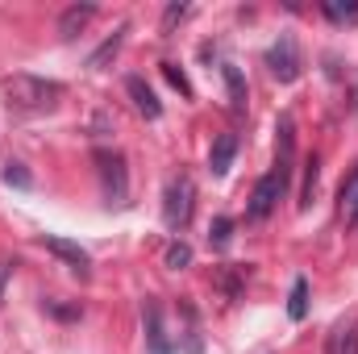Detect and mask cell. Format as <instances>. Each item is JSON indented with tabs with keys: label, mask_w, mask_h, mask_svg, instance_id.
<instances>
[{
	"label": "cell",
	"mask_w": 358,
	"mask_h": 354,
	"mask_svg": "<svg viewBox=\"0 0 358 354\" xmlns=\"http://www.w3.org/2000/svg\"><path fill=\"white\" fill-rule=\"evenodd\" d=\"M63 96H67V88L59 80H46V76L17 71L4 80V104L17 113H50V108H59Z\"/></svg>",
	"instance_id": "cell-1"
},
{
	"label": "cell",
	"mask_w": 358,
	"mask_h": 354,
	"mask_svg": "<svg viewBox=\"0 0 358 354\" xmlns=\"http://www.w3.org/2000/svg\"><path fill=\"white\" fill-rule=\"evenodd\" d=\"M192 208H196V183L187 176H171L163 187V225L171 234H183L192 221Z\"/></svg>",
	"instance_id": "cell-2"
},
{
	"label": "cell",
	"mask_w": 358,
	"mask_h": 354,
	"mask_svg": "<svg viewBox=\"0 0 358 354\" xmlns=\"http://www.w3.org/2000/svg\"><path fill=\"white\" fill-rule=\"evenodd\" d=\"M92 159H96V171H100L104 204L121 208V204L129 200V171H125V155H121V150H108V146H100Z\"/></svg>",
	"instance_id": "cell-3"
},
{
	"label": "cell",
	"mask_w": 358,
	"mask_h": 354,
	"mask_svg": "<svg viewBox=\"0 0 358 354\" xmlns=\"http://www.w3.org/2000/svg\"><path fill=\"white\" fill-rule=\"evenodd\" d=\"M287 176H292V171L275 167V171H267V176L255 183L250 204H246V217H250V221H267L271 213H275V204H279V200H283V192H287Z\"/></svg>",
	"instance_id": "cell-4"
},
{
	"label": "cell",
	"mask_w": 358,
	"mask_h": 354,
	"mask_svg": "<svg viewBox=\"0 0 358 354\" xmlns=\"http://www.w3.org/2000/svg\"><path fill=\"white\" fill-rule=\"evenodd\" d=\"M267 67H271V76H275L279 84H292V80H300V67H304V59H300V46H296V38H292V34H279V38L271 42Z\"/></svg>",
	"instance_id": "cell-5"
},
{
	"label": "cell",
	"mask_w": 358,
	"mask_h": 354,
	"mask_svg": "<svg viewBox=\"0 0 358 354\" xmlns=\"http://www.w3.org/2000/svg\"><path fill=\"white\" fill-rule=\"evenodd\" d=\"M38 242H42V246H46L55 259H63V263L71 267L80 279H88V275H92V255L80 246V242H71V238H59V234H42Z\"/></svg>",
	"instance_id": "cell-6"
},
{
	"label": "cell",
	"mask_w": 358,
	"mask_h": 354,
	"mask_svg": "<svg viewBox=\"0 0 358 354\" xmlns=\"http://www.w3.org/2000/svg\"><path fill=\"white\" fill-rule=\"evenodd\" d=\"M142 325H146V354H171V338L163 330V313L155 300L142 304Z\"/></svg>",
	"instance_id": "cell-7"
},
{
	"label": "cell",
	"mask_w": 358,
	"mask_h": 354,
	"mask_svg": "<svg viewBox=\"0 0 358 354\" xmlns=\"http://www.w3.org/2000/svg\"><path fill=\"white\" fill-rule=\"evenodd\" d=\"M125 92H129L134 108H138L146 121H159V117H163V104H159V96H155V88H150L142 76H129V80H125Z\"/></svg>",
	"instance_id": "cell-8"
},
{
	"label": "cell",
	"mask_w": 358,
	"mask_h": 354,
	"mask_svg": "<svg viewBox=\"0 0 358 354\" xmlns=\"http://www.w3.org/2000/svg\"><path fill=\"white\" fill-rule=\"evenodd\" d=\"M292 150H296V121H292V113H283L275 121V167L292 171Z\"/></svg>",
	"instance_id": "cell-9"
},
{
	"label": "cell",
	"mask_w": 358,
	"mask_h": 354,
	"mask_svg": "<svg viewBox=\"0 0 358 354\" xmlns=\"http://www.w3.org/2000/svg\"><path fill=\"white\" fill-rule=\"evenodd\" d=\"M325 354H358V317H346L329 330Z\"/></svg>",
	"instance_id": "cell-10"
},
{
	"label": "cell",
	"mask_w": 358,
	"mask_h": 354,
	"mask_svg": "<svg viewBox=\"0 0 358 354\" xmlns=\"http://www.w3.org/2000/svg\"><path fill=\"white\" fill-rule=\"evenodd\" d=\"M92 17H96V4H71V8L59 17V38H63V42L80 38V34H84V25H88Z\"/></svg>",
	"instance_id": "cell-11"
},
{
	"label": "cell",
	"mask_w": 358,
	"mask_h": 354,
	"mask_svg": "<svg viewBox=\"0 0 358 354\" xmlns=\"http://www.w3.org/2000/svg\"><path fill=\"white\" fill-rule=\"evenodd\" d=\"M234 155H238V134H221L208 150V171L213 176H225L234 167Z\"/></svg>",
	"instance_id": "cell-12"
},
{
	"label": "cell",
	"mask_w": 358,
	"mask_h": 354,
	"mask_svg": "<svg viewBox=\"0 0 358 354\" xmlns=\"http://www.w3.org/2000/svg\"><path fill=\"white\" fill-rule=\"evenodd\" d=\"M125 34H129V25H117V29H113V38H104V42L92 50V59H88L92 71H104V67H108V63L121 55V46H125Z\"/></svg>",
	"instance_id": "cell-13"
},
{
	"label": "cell",
	"mask_w": 358,
	"mask_h": 354,
	"mask_svg": "<svg viewBox=\"0 0 358 354\" xmlns=\"http://www.w3.org/2000/svg\"><path fill=\"white\" fill-rule=\"evenodd\" d=\"M221 76H225V88H229V108H234V113H246V100H250V92H246L242 71H238L234 63H225V67H221Z\"/></svg>",
	"instance_id": "cell-14"
},
{
	"label": "cell",
	"mask_w": 358,
	"mask_h": 354,
	"mask_svg": "<svg viewBox=\"0 0 358 354\" xmlns=\"http://www.w3.org/2000/svg\"><path fill=\"white\" fill-rule=\"evenodd\" d=\"M246 275H250V267H217V288H221L229 300H238L242 288H246Z\"/></svg>",
	"instance_id": "cell-15"
},
{
	"label": "cell",
	"mask_w": 358,
	"mask_h": 354,
	"mask_svg": "<svg viewBox=\"0 0 358 354\" xmlns=\"http://www.w3.org/2000/svg\"><path fill=\"white\" fill-rule=\"evenodd\" d=\"M287 317H292V321H304V317H308V279H304V275H296V279H292Z\"/></svg>",
	"instance_id": "cell-16"
},
{
	"label": "cell",
	"mask_w": 358,
	"mask_h": 354,
	"mask_svg": "<svg viewBox=\"0 0 358 354\" xmlns=\"http://www.w3.org/2000/svg\"><path fill=\"white\" fill-rule=\"evenodd\" d=\"M342 213H346V221H350V225L358 221V171L342 183Z\"/></svg>",
	"instance_id": "cell-17"
},
{
	"label": "cell",
	"mask_w": 358,
	"mask_h": 354,
	"mask_svg": "<svg viewBox=\"0 0 358 354\" xmlns=\"http://www.w3.org/2000/svg\"><path fill=\"white\" fill-rule=\"evenodd\" d=\"M229 238H234V221H229V217H217V221L208 225V242H213V250H225Z\"/></svg>",
	"instance_id": "cell-18"
},
{
	"label": "cell",
	"mask_w": 358,
	"mask_h": 354,
	"mask_svg": "<svg viewBox=\"0 0 358 354\" xmlns=\"http://www.w3.org/2000/svg\"><path fill=\"white\" fill-rule=\"evenodd\" d=\"M0 176H4V183H8V187H21V192H25V187H34V176L25 171V163H13V159H8Z\"/></svg>",
	"instance_id": "cell-19"
},
{
	"label": "cell",
	"mask_w": 358,
	"mask_h": 354,
	"mask_svg": "<svg viewBox=\"0 0 358 354\" xmlns=\"http://www.w3.org/2000/svg\"><path fill=\"white\" fill-rule=\"evenodd\" d=\"M321 13H325L329 21H338V25H342V21H358V4H338V0H325V4H321Z\"/></svg>",
	"instance_id": "cell-20"
},
{
	"label": "cell",
	"mask_w": 358,
	"mask_h": 354,
	"mask_svg": "<svg viewBox=\"0 0 358 354\" xmlns=\"http://www.w3.org/2000/svg\"><path fill=\"white\" fill-rule=\"evenodd\" d=\"M313 196H317V159H308V163H304V187H300V208H308V204H313Z\"/></svg>",
	"instance_id": "cell-21"
},
{
	"label": "cell",
	"mask_w": 358,
	"mask_h": 354,
	"mask_svg": "<svg viewBox=\"0 0 358 354\" xmlns=\"http://www.w3.org/2000/svg\"><path fill=\"white\" fill-rule=\"evenodd\" d=\"M187 263H192V246H187V242H171V246H167V267H171V271H183Z\"/></svg>",
	"instance_id": "cell-22"
},
{
	"label": "cell",
	"mask_w": 358,
	"mask_h": 354,
	"mask_svg": "<svg viewBox=\"0 0 358 354\" xmlns=\"http://www.w3.org/2000/svg\"><path fill=\"white\" fill-rule=\"evenodd\" d=\"M187 13H192V4H167V8H163V34H171Z\"/></svg>",
	"instance_id": "cell-23"
},
{
	"label": "cell",
	"mask_w": 358,
	"mask_h": 354,
	"mask_svg": "<svg viewBox=\"0 0 358 354\" xmlns=\"http://www.w3.org/2000/svg\"><path fill=\"white\" fill-rule=\"evenodd\" d=\"M163 76L171 80V88H179V96H187V100H192V84H187V76L179 71L176 63H163Z\"/></svg>",
	"instance_id": "cell-24"
},
{
	"label": "cell",
	"mask_w": 358,
	"mask_h": 354,
	"mask_svg": "<svg viewBox=\"0 0 358 354\" xmlns=\"http://www.w3.org/2000/svg\"><path fill=\"white\" fill-rule=\"evenodd\" d=\"M46 309H50L55 317H63V321H71V317H80V309H63V304H50V300H46Z\"/></svg>",
	"instance_id": "cell-25"
},
{
	"label": "cell",
	"mask_w": 358,
	"mask_h": 354,
	"mask_svg": "<svg viewBox=\"0 0 358 354\" xmlns=\"http://www.w3.org/2000/svg\"><path fill=\"white\" fill-rule=\"evenodd\" d=\"M8 275H13V263L0 259V300H4V283H8Z\"/></svg>",
	"instance_id": "cell-26"
},
{
	"label": "cell",
	"mask_w": 358,
	"mask_h": 354,
	"mask_svg": "<svg viewBox=\"0 0 358 354\" xmlns=\"http://www.w3.org/2000/svg\"><path fill=\"white\" fill-rule=\"evenodd\" d=\"M263 354H271V351H263Z\"/></svg>",
	"instance_id": "cell-27"
},
{
	"label": "cell",
	"mask_w": 358,
	"mask_h": 354,
	"mask_svg": "<svg viewBox=\"0 0 358 354\" xmlns=\"http://www.w3.org/2000/svg\"><path fill=\"white\" fill-rule=\"evenodd\" d=\"M355 225H358V221H355Z\"/></svg>",
	"instance_id": "cell-28"
}]
</instances>
